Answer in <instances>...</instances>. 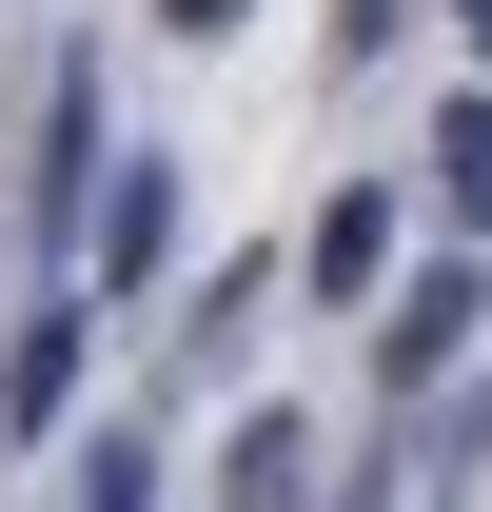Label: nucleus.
I'll use <instances>...</instances> for the list:
<instances>
[{
    "label": "nucleus",
    "mask_w": 492,
    "mask_h": 512,
    "mask_svg": "<svg viewBox=\"0 0 492 512\" xmlns=\"http://www.w3.org/2000/svg\"><path fill=\"white\" fill-rule=\"evenodd\" d=\"M433 197H453V237H492V79L433 119Z\"/></svg>",
    "instance_id": "nucleus-6"
},
{
    "label": "nucleus",
    "mask_w": 492,
    "mask_h": 512,
    "mask_svg": "<svg viewBox=\"0 0 492 512\" xmlns=\"http://www.w3.org/2000/svg\"><path fill=\"white\" fill-rule=\"evenodd\" d=\"M453 20H473V60H492V0H453Z\"/></svg>",
    "instance_id": "nucleus-10"
},
{
    "label": "nucleus",
    "mask_w": 492,
    "mask_h": 512,
    "mask_svg": "<svg viewBox=\"0 0 492 512\" xmlns=\"http://www.w3.org/2000/svg\"><path fill=\"white\" fill-rule=\"evenodd\" d=\"M217 512H315V434H296V414H237V453H217Z\"/></svg>",
    "instance_id": "nucleus-5"
},
{
    "label": "nucleus",
    "mask_w": 492,
    "mask_h": 512,
    "mask_svg": "<svg viewBox=\"0 0 492 512\" xmlns=\"http://www.w3.org/2000/svg\"><path fill=\"white\" fill-rule=\"evenodd\" d=\"M79 256H99V296H138V276H158V256H178V178H158V158H138V178L99 197V217H79Z\"/></svg>",
    "instance_id": "nucleus-4"
},
{
    "label": "nucleus",
    "mask_w": 492,
    "mask_h": 512,
    "mask_svg": "<svg viewBox=\"0 0 492 512\" xmlns=\"http://www.w3.org/2000/svg\"><path fill=\"white\" fill-rule=\"evenodd\" d=\"M79 512H158V453H138V434H99V453H79Z\"/></svg>",
    "instance_id": "nucleus-7"
},
{
    "label": "nucleus",
    "mask_w": 492,
    "mask_h": 512,
    "mask_svg": "<svg viewBox=\"0 0 492 512\" xmlns=\"http://www.w3.org/2000/svg\"><path fill=\"white\" fill-rule=\"evenodd\" d=\"M158 20H178V40H217V20H237V0H158Z\"/></svg>",
    "instance_id": "nucleus-9"
},
{
    "label": "nucleus",
    "mask_w": 492,
    "mask_h": 512,
    "mask_svg": "<svg viewBox=\"0 0 492 512\" xmlns=\"http://www.w3.org/2000/svg\"><path fill=\"white\" fill-rule=\"evenodd\" d=\"M394 237H414V217H394V197H335V217H315V237H296V276H315V296H394Z\"/></svg>",
    "instance_id": "nucleus-3"
},
{
    "label": "nucleus",
    "mask_w": 492,
    "mask_h": 512,
    "mask_svg": "<svg viewBox=\"0 0 492 512\" xmlns=\"http://www.w3.org/2000/svg\"><path fill=\"white\" fill-rule=\"evenodd\" d=\"M79 355H99V296H40V316L0 335V434H60V414H79Z\"/></svg>",
    "instance_id": "nucleus-2"
},
{
    "label": "nucleus",
    "mask_w": 492,
    "mask_h": 512,
    "mask_svg": "<svg viewBox=\"0 0 492 512\" xmlns=\"http://www.w3.org/2000/svg\"><path fill=\"white\" fill-rule=\"evenodd\" d=\"M473 316H492V276H473V237H453V256H394V316H374V394L414 414V394L453 375V355H473Z\"/></svg>",
    "instance_id": "nucleus-1"
},
{
    "label": "nucleus",
    "mask_w": 492,
    "mask_h": 512,
    "mask_svg": "<svg viewBox=\"0 0 492 512\" xmlns=\"http://www.w3.org/2000/svg\"><path fill=\"white\" fill-rule=\"evenodd\" d=\"M394 20H414V0H335V60H394Z\"/></svg>",
    "instance_id": "nucleus-8"
}]
</instances>
